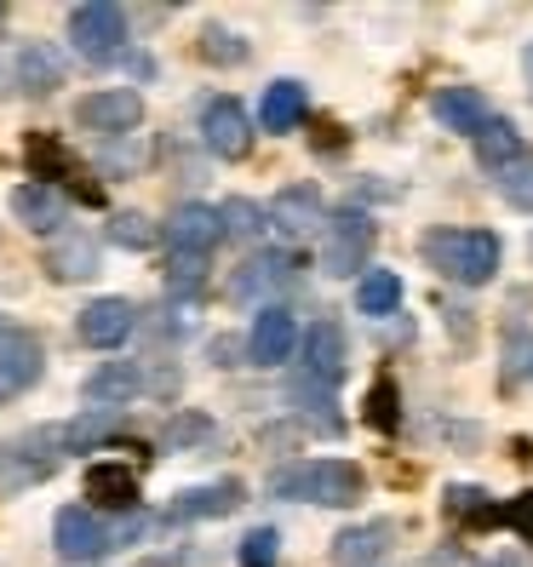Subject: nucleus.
Returning <instances> with one entry per match:
<instances>
[{
	"label": "nucleus",
	"instance_id": "nucleus-27",
	"mask_svg": "<svg viewBox=\"0 0 533 567\" xmlns=\"http://www.w3.org/2000/svg\"><path fill=\"white\" fill-rule=\"evenodd\" d=\"M287 402L298 408V419L310 413V424L327 430V436L339 430V413H332V390H327V384H316V379H305V373H293V379H287Z\"/></svg>",
	"mask_w": 533,
	"mask_h": 567
},
{
	"label": "nucleus",
	"instance_id": "nucleus-35",
	"mask_svg": "<svg viewBox=\"0 0 533 567\" xmlns=\"http://www.w3.org/2000/svg\"><path fill=\"white\" fill-rule=\"evenodd\" d=\"M236 561L242 567H276L281 561V533L276 527H253L247 539L236 545Z\"/></svg>",
	"mask_w": 533,
	"mask_h": 567
},
{
	"label": "nucleus",
	"instance_id": "nucleus-40",
	"mask_svg": "<svg viewBox=\"0 0 533 567\" xmlns=\"http://www.w3.org/2000/svg\"><path fill=\"white\" fill-rule=\"evenodd\" d=\"M202 436H213V419H202V413H178L173 430H166V447H184V442H202Z\"/></svg>",
	"mask_w": 533,
	"mask_h": 567
},
{
	"label": "nucleus",
	"instance_id": "nucleus-9",
	"mask_svg": "<svg viewBox=\"0 0 533 567\" xmlns=\"http://www.w3.org/2000/svg\"><path fill=\"white\" fill-rule=\"evenodd\" d=\"M47 373V350L35 332L23 327H7V339H0V402H18V395H29L41 384Z\"/></svg>",
	"mask_w": 533,
	"mask_h": 567
},
{
	"label": "nucleus",
	"instance_id": "nucleus-6",
	"mask_svg": "<svg viewBox=\"0 0 533 567\" xmlns=\"http://www.w3.org/2000/svg\"><path fill=\"white\" fill-rule=\"evenodd\" d=\"M58 458H63V436L47 424V430H29V436L7 442L0 447V482L7 487H35L58 471Z\"/></svg>",
	"mask_w": 533,
	"mask_h": 567
},
{
	"label": "nucleus",
	"instance_id": "nucleus-3",
	"mask_svg": "<svg viewBox=\"0 0 533 567\" xmlns=\"http://www.w3.org/2000/svg\"><path fill=\"white\" fill-rule=\"evenodd\" d=\"M70 41L86 63H110L126 52V12L115 0H86V7L70 12Z\"/></svg>",
	"mask_w": 533,
	"mask_h": 567
},
{
	"label": "nucleus",
	"instance_id": "nucleus-31",
	"mask_svg": "<svg viewBox=\"0 0 533 567\" xmlns=\"http://www.w3.org/2000/svg\"><path fill=\"white\" fill-rule=\"evenodd\" d=\"M499 195L516 207V213H533V150H522L511 166H499Z\"/></svg>",
	"mask_w": 533,
	"mask_h": 567
},
{
	"label": "nucleus",
	"instance_id": "nucleus-29",
	"mask_svg": "<svg viewBox=\"0 0 533 567\" xmlns=\"http://www.w3.org/2000/svg\"><path fill=\"white\" fill-rule=\"evenodd\" d=\"M442 516L448 522H471V527H493L499 522V511L488 505V493L482 487H464V482L442 493Z\"/></svg>",
	"mask_w": 533,
	"mask_h": 567
},
{
	"label": "nucleus",
	"instance_id": "nucleus-10",
	"mask_svg": "<svg viewBox=\"0 0 533 567\" xmlns=\"http://www.w3.org/2000/svg\"><path fill=\"white\" fill-rule=\"evenodd\" d=\"M202 144L218 161H247L253 155V115L236 104V97H207V110H202Z\"/></svg>",
	"mask_w": 533,
	"mask_h": 567
},
{
	"label": "nucleus",
	"instance_id": "nucleus-13",
	"mask_svg": "<svg viewBox=\"0 0 533 567\" xmlns=\"http://www.w3.org/2000/svg\"><path fill=\"white\" fill-rule=\"evenodd\" d=\"M161 236H166V247H173V252H184V258H207V252L224 241L218 207H207V202H184V207H173V213H166Z\"/></svg>",
	"mask_w": 533,
	"mask_h": 567
},
{
	"label": "nucleus",
	"instance_id": "nucleus-17",
	"mask_svg": "<svg viewBox=\"0 0 533 567\" xmlns=\"http://www.w3.org/2000/svg\"><path fill=\"white\" fill-rule=\"evenodd\" d=\"M293 281H298V258L293 252H258V258H247L236 270L229 292H236V305H253V298H270V292H281Z\"/></svg>",
	"mask_w": 533,
	"mask_h": 567
},
{
	"label": "nucleus",
	"instance_id": "nucleus-39",
	"mask_svg": "<svg viewBox=\"0 0 533 567\" xmlns=\"http://www.w3.org/2000/svg\"><path fill=\"white\" fill-rule=\"evenodd\" d=\"M499 522H505V527L516 533V539H527V545H533V493H516L511 505L499 511Z\"/></svg>",
	"mask_w": 533,
	"mask_h": 567
},
{
	"label": "nucleus",
	"instance_id": "nucleus-14",
	"mask_svg": "<svg viewBox=\"0 0 533 567\" xmlns=\"http://www.w3.org/2000/svg\"><path fill=\"white\" fill-rule=\"evenodd\" d=\"M132 327H139L132 298H92V305L75 316V339L86 350H121L132 339Z\"/></svg>",
	"mask_w": 533,
	"mask_h": 567
},
{
	"label": "nucleus",
	"instance_id": "nucleus-37",
	"mask_svg": "<svg viewBox=\"0 0 533 567\" xmlns=\"http://www.w3.org/2000/svg\"><path fill=\"white\" fill-rule=\"evenodd\" d=\"M166 287H173V292H202L207 287V258L173 252V264H166Z\"/></svg>",
	"mask_w": 533,
	"mask_h": 567
},
{
	"label": "nucleus",
	"instance_id": "nucleus-26",
	"mask_svg": "<svg viewBox=\"0 0 533 567\" xmlns=\"http://www.w3.org/2000/svg\"><path fill=\"white\" fill-rule=\"evenodd\" d=\"M121 419H126V413H115V408H86L81 419H70V424L58 430V436H63V453H92L98 442L115 436Z\"/></svg>",
	"mask_w": 533,
	"mask_h": 567
},
{
	"label": "nucleus",
	"instance_id": "nucleus-34",
	"mask_svg": "<svg viewBox=\"0 0 533 567\" xmlns=\"http://www.w3.org/2000/svg\"><path fill=\"white\" fill-rule=\"evenodd\" d=\"M368 424L385 430V436L402 424V395H396V379H373V390H368Z\"/></svg>",
	"mask_w": 533,
	"mask_h": 567
},
{
	"label": "nucleus",
	"instance_id": "nucleus-16",
	"mask_svg": "<svg viewBox=\"0 0 533 567\" xmlns=\"http://www.w3.org/2000/svg\"><path fill=\"white\" fill-rule=\"evenodd\" d=\"M396 545V527L390 522H356L345 533H332V545H327V561L332 567H373L385 561Z\"/></svg>",
	"mask_w": 533,
	"mask_h": 567
},
{
	"label": "nucleus",
	"instance_id": "nucleus-18",
	"mask_svg": "<svg viewBox=\"0 0 533 567\" xmlns=\"http://www.w3.org/2000/svg\"><path fill=\"white\" fill-rule=\"evenodd\" d=\"M86 402L92 408H115V413H126L132 402L144 395V367L139 361H104V367H92L86 373Z\"/></svg>",
	"mask_w": 533,
	"mask_h": 567
},
{
	"label": "nucleus",
	"instance_id": "nucleus-4",
	"mask_svg": "<svg viewBox=\"0 0 533 567\" xmlns=\"http://www.w3.org/2000/svg\"><path fill=\"white\" fill-rule=\"evenodd\" d=\"M321 270L327 276H350V270H368V252H373V241H379V229H373V218L368 213H332L327 224H321Z\"/></svg>",
	"mask_w": 533,
	"mask_h": 567
},
{
	"label": "nucleus",
	"instance_id": "nucleus-15",
	"mask_svg": "<svg viewBox=\"0 0 533 567\" xmlns=\"http://www.w3.org/2000/svg\"><path fill=\"white\" fill-rule=\"evenodd\" d=\"M12 218L23 229H35V236H63V224H70V202H63L58 184H18L12 189Z\"/></svg>",
	"mask_w": 533,
	"mask_h": 567
},
{
	"label": "nucleus",
	"instance_id": "nucleus-41",
	"mask_svg": "<svg viewBox=\"0 0 533 567\" xmlns=\"http://www.w3.org/2000/svg\"><path fill=\"white\" fill-rule=\"evenodd\" d=\"M522 75H527V92H533V41H527V52H522Z\"/></svg>",
	"mask_w": 533,
	"mask_h": 567
},
{
	"label": "nucleus",
	"instance_id": "nucleus-12",
	"mask_svg": "<svg viewBox=\"0 0 533 567\" xmlns=\"http://www.w3.org/2000/svg\"><path fill=\"white\" fill-rule=\"evenodd\" d=\"M264 224H276L287 241L321 236V224H327V202H321V189H316V184H287V189H276V202L264 207Z\"/></svg>",
	"mask_w": 533,
	"mask_h": 567
},
{
	"label": "nucleus",
	"instance_id": "nucleus-42",
	"mask_svg": "<svg viewBox=\"0 0 533 567\" xmlns=\"http://www.w3.org/2000/svg\"><path fill=\"white\" fill-rule=\"evenodd\" d=\"M0 339H7V327H0Z\"/></svg>",
	"mask_w": 533,
	"mask_h": 567
},
{
	"label": "nucleus",
	"instance_id": "nucleus-30",
	"mask_svg": "<svg viewBox=\"0 0 533 567\" xmlns=\"http://www.w3.org/2000/svg\"><path fill=\"white\" fill-rule=\"evenodd\" d=\"M23 155H29V166H35V184H41V178H81V173H75V161H70V150L52 144L47 132H29Z\"/></svg>",
	"mask_w": 533,
	"mask_h": 567
},
{
	"label": "nucleus",
	"instance_id": "nucleus-5",
	"mask_svg": "<svg viewBox=\"0 0 533 567\" xmlns=\"http://www.w3.org/2000/svg\"><path fill=\"white\" fill-rule=\"evenodd\" d=\"M52 550L63 561H75V567H92V561H104L115 545H110V522L98 516L92 505H63L52 516Z\"/></svg>",
	"mask_w": 533,
	"mask_h": 567
},
{
	"label": "nucleus",
	"instance_id": "nucleus-19",
	"mask_svg": "<svg viewBox=\"0 0 533 567\" xmlns=\"http://www.w3.org/2000/svg\"><path fill=\"white\" fill-rule=\"evenodd\" d=\"M247 505V487L236 476L207 482V487H184L173 498V522H218V516H236Z\"/></svg>",
	"mask_w": 533,
	"mask_h": 567
},
{
	"label": "nucleus",
	"instance_id": "nucleus-43",
	"mask_svg": "<svg viewBox=\"0 0 533 567\" xmlns=\"http://www.w3.org/2000/svg\"><path fill=\"white\" fill-rule=\"evenodd\" d=\"M0 18H7V7H0Z\"/></svg>",
	"mask_w": 533,
	"mask_h": 567
},
{
	"label": "nucleus",
	"instance_id": "nucleus-24",
	"mask_svg": "<svg viewBox=\"0 0 533 567\" xmlns=\"http://www.w3.org/2000/svg\"><path fill=\"white\" fill-rule=\"evenodd\" d=\"M12 75H18L23 92L47 97L52 86H63V58H58V47H47V41H23L18 58H12Z\"/></svg>",
	"mask_w": 533,
	"mask_h": 567
},
{
	"label": "nucleus",
	"instance_id": "nucleus-38",
	"mask_svg": "<svg viewBox=\"0 0 533 567\" xmlns=\"http://www.w3.org/2000/svg\"><path fill=\"white\" fill-rule=\"evenodd\" d=\"M202 58L207 63H247V41L229 35V29H207V35H202Z\"/></svg>",
	"mask_w": 533,
	"mask_h": 567
},
{
	"label": "nucleus",
	"instance_id": "nucleus-25",
	"mask_svg": "<svg viewBox=\"0 0 533 567\" xmlns=\"http://www.w3.org/2000/svg\"><path fill=\"white\" fill-rule=\"evenodd\" d=\"M476 161L488 166V173H499V166H511L527 144H522V132H516V121H505V115H488V126L476 132Z\"/></svg>",
	"mask_w": 533,
	"mask_h": 567
},
{
	"label": "nucleus",
	"instance_id": "nucleus-22",
	"mask_svg": "<svg viewBox=\"0 0 533 567\" xmlns=\"http://www.w3.org/2000/svg\"><path fill=\"white\" fill-rule=\"evenodd\" d=\"M47 276L52 281H92L98 276V241L92 236H75V229H63V236L47 247Z\"/></svg>",
	"mask_w": 533,
	"mask_h": 567
},
{
	"label": "nucleus",
	"instance_id": "nucleus-21",
	"mask_svg": "<svg viewBox=\"0 0 533 567\" xmlns=\"http://www.w3.org/2000/svg\"><path fill=\"white\" fill-rule=\"evenodd\" d=\"M86 498L92 505H104V511H139V471H126V464H92L86 471Z\"/></svg>",
	"mask_w": 533,
	"mask_h": 567
},
{
	"label": "nucleus",
	"instance_id": "nucleus-28",
	"mask_svg": "<svg viewBox=\"0 0 533 567\" xmlns=\"http://www.w3.org/2000/svg\"><path fill=\"white\" fill-rule=\"evenodd\" d=\"M396 305H402V276H396V270H361L356 310L361 316H396Z\"/></svg>",
	"mask_w": 533,
	"mask_h": 567
},
{
	"label": "nucleus",
	"instance_id": "nucleus-8",
	"mask_svg": "<svg viewBox=\"0 0 533 567\" xmlns=\"http://www.w3.org/2000/svg\"><path fill=\"white\" fill-rule=\"evenodd\" d=\"M298 332L305 327H298V316L287 305H264L247 327V361L253 367H287L298 355Z\"/></svg>",
	"mask_w": 533,
	"mask_h": 567
},
{
	"label": "nucleus",
	"instance_id": "nucleus-7",
	"mask_svg": "<svg viewBox=\"0 0 533 567\" xmlns=\"http://www.w3.org/2000/svg\"><path fill=\"white\" fill-rule=\"evenodd\" d=\"M75 121L86 132H98V138H126V132H139V121H144V97L132 86H98L75 104Z\"/></svg>",
	"mask_w": 533,
	"mask_h": 567
},
{
	"label": "nucleus",
	"instance_id": "nucleus-23",
	"mask_svg": "<svg viewBox=\"0 0 533 567\" xmlns=\"http://www.w3.org/2000/svg\"><path fill=\"white\" fill-rule=\"evenodd\" d=\"M305 110H310L305 81H270L264 97H258V126L264 132H293L298 121H305Z\"/></svg>",
	"mask_w": 533,
	"mask_h": 567
},
{
	"label": "nucleus",
	"instance_id": "nucleus-36",
	"mask_svg": "<svg viewBox=\"0 0 533 567\" xmlns=\"http://www.w3.org/2000/svg\"><path fill=\"white\" fill-rule=\"evenodd\" d=\"M505 379L511 384H533V332H511L505 339Z\"/></svg>",
	"mask_w": 533,
	"mask_h": 567
},
{
	"label": "nucleus",
	"instance_id": "nucleus-33",
	"mask_svg": "<svg viewBox=\"0 0 533 567\" xmlns=\"http://www.w3.org/2000/svg\"><path fill=\"white\" fill-rule=\"evenodd\" d=\"M110 241L126 247V252H144V247L161 241V229H155L144 213H115V218H110Z\"/></svg>",
	"mask_w": 533,
	"mask_h": 567
},
{
	"label": "nucleus",
	"instance_id": "nucleus-11",
	"mask_svg": "<svg viewBox=\"0 0 533 567\" xmlns=\"http://www.w3.org/2000/svg\"><path fill=\"white\" fill-rule=\"evenodd\" d=\"M298 350H305L298 373L316 379V384H327V390H339L345 367H350V344H345L339 321H316V327H305V332H298Z\"/></svg>",
	"mask_w": 533,
	"mask_h": 567
},
{
	"label": "nucleus",
	"instance_id": "nucleus-20",
	"mask_svg": "<svg viewBox=\"0 0 533 567\" xmlns=\"http://www.w3.org/2000/svg\"><path fill=\"white\" fill-rule=\"evenodd\" d=\"M430 115L442 121V132H464V138H476L488 126V97L476 86H437L430 92Z\"/></svg>",
	"mask_w": 533,
	"mask_h": 567
},
{
	"label": "nucleus",
	"instance_id": "nucleus-1",
	"mask_svg": "<svg viewBox=\"0 0 533 567\" xmlns=\"http://www.w3.org/2000/svg\"><path fill=\"white\" fill-rule=\"evenodd\" d=\"M270 493L276 498H293V505H321V511H350L368 498V471L350 458H298V464H281L270 476Z\"/></svg>",
	"mask_w": 533,
	"mask_h": 567
},
{
	"label": "nucleus",
	"instance_id": "nucleus-32",
	"mask_svg": "<svg viewBox=\"0 0 533 567\" xmlns=\"http://www.w3.org/2000/svg\"><path fill=\"white\" fill-rule=\"evenodd\" d=\"M218 224H224V236H236V241H258L264 229H270L264 224V207H253L247 195H229V202L218 207Z\"/></svg>",
	"mask_w": 533,
	"mask_h": 567
},
{
	"label": "nucleus",
	"instance_id": "nucleus-2",
	"mask_svg": "<svg viewBox=\"0 0 533 567\" xmlns=\"http://www.w3.org/2000/svg\"><path fill=\"white\" fill-rule=\"evenodd\" d=\"M419 252L453 287H488L499 276V258H505L493 229H424Z\"/></svg>",
	"mask_w": 533,
	"mask_h": 567
}]
</instances>
